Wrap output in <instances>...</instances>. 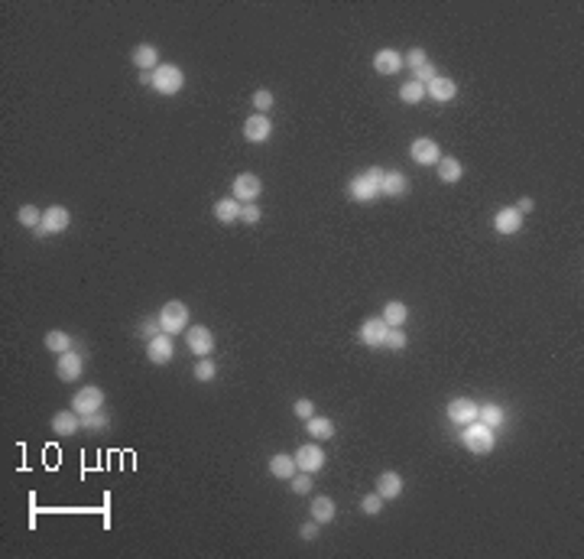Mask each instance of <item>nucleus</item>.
<instances>
[{
  "mask_svg": "<svg viewBox=\"0 0 584 559\" xmlns=\"http://www.w3.org/2000/svg\"><path fill=\"white\" fill-rule=\"evenodd\" d=\"M383 172H387V170H380V166H370V170L358 172V176H354V179L348 182L351 199L360 202V205H370V202H377V199H380V182H383Z\"/></svg>",
  "mask_w": 584,
  "mask_h": 559,
  "instance_id": "obj_1",
  "label": "nucleus"
},
{
  "mask_svg": "<svg viewBox=\"0 0 584 559\" xmlns=\"http://www.w3.org/2000/svg\"><path fill=\"white\" fill-rule=\"evenodd\" d=\"M461 446L474 455L493 452V446H497V429H490V426H484L481 419H474V423L461 426Z\"/></svg>",
  "mask_w": 584,
  "mask_h": 559,
  "instance_id": "obj_2",
  "label": "nucleus"
},
{
  "mask_svg": "<svg viewBox=\"0 0 584 559\" xmlns=\"http://www.w3.org/2000/svg\"><path fill=\"white\" fill-rule=\"evenodd\" d=\"M153 88L160 91V95H179L182 88H185V72L179 66H172V62H162L156 72H153Z\"/></svg>",
  "mask_w": 584,
  "mask_h": 559,
  "instance_id": "obj_3",
  "label": "nucleus"
},
{
  "mask_svg": "<svg viewBox=\"0 0 584 559\" xmlns=\"http://www.w3.org/2000/svg\"><path fill=\"white\" fill-rule=\"evenodd\" d=\"M160 325L166 335H179V332H189V306L172 299V303L162 306L160 313Z\"/></svg>",
  "mask_w": 584,
  "mask_h": 559,
  "instance_id": "obj_4",
  "label": "nucleus"
},
{
  "mask_svg": "<svg viewBox=\"0 0 584 559\" xmlns=\"http://www.w3.org/2000/svg\"><path fill=\"white\" fill-rule=\"evenodd\" d=\"M72 225V211L66 209V205H49L46 211H43V225L33 231L36 237H46V234H62L66 228Z\"/></svg>",
  "mask_w": 584,
  "mask_h": 559,
  "instance_id": "obj_5",
  "label": "nucleus"
},
{
  "mask_svg": "<svg viewBox=\"0 0 584 559\" xmlns=\"http://www.w3.org/2000/svg\"><path fill=\"white\" fill-rule=\"evenodd\" d=\"M72 410H75L78 417H88V413H98V410H104V390L101 387H82V390H75V397H72Z\"/></svg>",
  "mask_w": 584,
  "mask_h": 559,
  "instance_id": "obj_6",
  "label": "nucleus"
},
{
  "mask_svg": "<svg viewBox=\"0 0 584 559\" xmlns=\"http://www.w3.org/2000/svg\"><path fill=\"white\" fill-rule=\"evenodd\" d=\"M409 156H413L419 166H435V163L442 160V147L432 140V137H415L409 143Z\"/></svg>",
  "mask_w": 584,
  "mask_h": 559,
  "instance_id": "obj_7",
  "label": "nucleus"
},
{
  "mask_svg": "<svg viewBox=\"0 0 584 559\" xmlns=\"http://www.w3.org/2000/svg\"><path fill=\"white\" fill-rule=\"evenodd\" d=\"M185 335H189V351L195 358H211V355H215V332H211V329L192 325Z\"/></svg>",
  "mask_w": 584,
  "mask_h": 559,
  "instance_id": "obj_8",
  "label": "nucleus"
},
{
  "mask_svg": "<svg viewBox=\"0 0 584 559\" xmlns=\"http://www.w3.org/2000/svg\"><path fill=\"white\" fill-rule=\"evenodd\" d=\"M295 465H299V472H321L325 468V452H321L318 442H305V446L295 449Z\"/></svg>",
  "mask_w": 584,
  "mask_h": 559,
  "instance_id": "obj_9",
  "label": "nucleus"
},
{
  "mask_svg": "<svg viewBox=\"0 0 584 559\" xmlns=\"http://www.w3.org/2000/svg\"><path fill=\"white\" fill-rule=\"evenodd\" d=\"M82 371H85V355H78V351H66V355H56V374L62 380H78L82 378Z\"/></svg>",
  "mask_w": 584,
  "mask_h": 559,
  "instance_id": "obj_10",
  "label": "nucleus"
},
{
  "mask_svg": "<svg viewBox=\"0 0 584 559\" xmlns=\"http://www.w3.org/2000/svg\"><path fill=\"white\" fill-rule=\"evenodd\" d=\"M358 335L370 348H383V345H387V335H390V325L383 322V319H364Z\"/></svg>",
  "mask_w": 584,
  "mask_h": 559,
  "instance_id": "obj_11",
  "label": "nucleus"
},
{
  "mask_svg": "<svg viewBox=\"0 0 584 559\" xmlns=\"http://www.w3.org/2000/svg\"><path fill=\"white\" fill-rule=\"evenodd\" d=\"M454 95H458V82L448 78V75H438V78H432V82L425 85V98H432V101H438V105L454 101Z\"/></svg>",
  "mask_w": 584,
  "mask_h": 559,
  "instance_id": "obj_12",
  "label": "nucleus"
},
{
  "mask_svg": "<svg viewBox=\"0 0 584 559\" xmlns=\"http://www.w3.org/2000/svg\"><path fill=\"white\" fill-rule=\"evenodd\" d=\"M172 355H176V345H172V335H156V338L146 341V358L153 361V364H169Z\"/></svg>",
  "mask_w": 584,
  "mask_h": 559,
  "instance_id": "obj_13",
  "label": "nucleus"
},
{
  "mask_svg": "<svg viewBox=\"0 0 584 559\" xmlns=\"http://www.w3.org/2000/svg\"><path fill=\"white\" fill-rule=\"evenodd\" d=\"M263 192V182L256 179L254 172H240L234 179V199L237 202H256Z\"/></svg>",
  "mask_w": 584,
  "mask_h": 559,
  "instance_id": "obj_14",
  "label": "nucleus"
},
{
  "mask_svg": "<svg viewBox=\"0 0 584 559\" xmlns=\"http://www.w3.org/2000/svg\"><path fill=\"white\" fill-rule=\"evenodd\" d=\"M477 403L474 400H468V397H454L452 403H448V419L452 423H458V426H468V423H474L477 419Z\"/></svg>",
  "mask_w": 584,
  "mask_h": 559,
  "instance_id": "obj_15",
  "label": "nucleus"
},
{
  "mask_svg": "<svg viewBox=\"0 0 584 559\" xmlns=\"http://www.w3.org/2000/svg\"><path fill=\"white\" fill-rule=\"evenodd\" d=\"M270 133H273V124L266 114H254V117H247L244 121V137L250 143H266L270 140Z\"/></svg>",
  "mask_w": 584,
  "mask_h": 559,
  "instance_id": "obj_16",
  "label": "nucleus"
},
{
  "mask_svg": "<svg viewBox=\"0 0 584 559\" xmlns=\"http://www.w3.org/2000/svg\"><path fill=\"white\" fill-rule=\"evenodd\" d=\"M406 192H409V179H406V172H399V170L383 172V182H380V195H390V199H403Z\"/></svg>",
  "mask_w": 584,
  "mask_h": 559,
  "instance_id": "obj_17",
  "label": "nucleus"
},
{
  "mask_svg": "<svg viewBox=\"0 0 584 559\" xmlns=\"http://www.w3.org/2000/svg\"><path fill=\"white\" fill-rule=\"evenodd\" d=\"M49 426H52L56 436H75L78 429H82V417H78L75 410H62V413H56V417L49 419Z\"/></svg>",
  "mask_w": 584,
  "mask_h": 559,
  "instance_id": "obj_18",
  "label": "nucleus"
},
{
  "mask_svg": "<svg viewBox=\"0 0 584 559\" xmlns=\"http://www.w3.org/2000/svg\"><path fill=\"white\" fill-rule=\"evenodd\" d=\"M403 66H406L403 52H396V49H380L377 56H374V68H377L380 75H396Z\"/></svg>",
  "mask_w": 584,
  "mask_h": 559,
  "instance_id": "obj_19",
  "label": "nucleus"
},
{
  "mask_svg": "<svg viewBox=\"0 0 584 559\" xmlns=\"http://www.w3.org/2000/svg\"><path fill=\"white\" fill-rule=\"evenodd\" d=\"M270 472H273V478H279V482H292V475L299 472V465H295V455H289V452H276L273 459H270Z\"/></svg>",
  "mask_w": 584,
  "mask_h": 559,
  "instance_id": "obj_20",
  "label": "nucleus"
},
{
  "mask_svg": "<svg viewBox=\"0 0 584 559\" xmlns=\"http://www.w3.org/2000/svg\"><path fill=\"white\" fill-rule=\"evenodd\" d=\"M493 228H497V234H516L523 228V215L516 209H500L493 215Z\"/></svg>",
  "mask_w": 584,
  "mask_h": 559,
  "instance_id": "obj_21",
  "label": "nucleus"
},
{
  "mask_svg": "<svg viewBox=\"0 0 584 559\" xmlns=\"http://www.w3.org/2000/svg\"><path fill=\"white\" fill-rule=\"evenodd\" d=\"M133 66L140 68V72H156V68H160V52H156V46L143 43V46L133 49Z\"/></svg>",
  "mask_w": 584,
  "mask_h": 559,
  "instance_id": "obj_22",
  "label": "nucleus"
},
{
  "mask_svg": "<svg viewBox=\"0 0 584 559\" xmlns=\"http://www.w3.org/2000/svg\"><path fill=\"white\" fill-rule=\"evenodd\" d=\"M377 494L383 498V501H396L399 494H403V478L396 472H383L377 478Z\"/></svg>",
  "mask_w": 584,
  "mask_h": 559,
  "instance_id": "obj_23",
  "label": "nucleus"
},
{
  "mask_svg": "<svg viewBox=\"0 0 584 559\" xmlns=\"http://www.w3.org/2000/svg\"><path fill=\"white\" fill-rule=\"evenodd\" d=\"M435 166H438V179H442L445 186H454V182L461 179V172H464L461 160H454V156H442Z\"/></svg>",
  "mask_w": 584,
  "mask_h": 559,
  "instance_id": "obj_24",
  "label": "nucleus"
},
{
  "mask_svg": "<svg viewBox=\"0 0 584 559\" xmlns=\"http://www.w3.org/2000/svg\"><path fill=\"white\" fill-rule=\"evenodd\" d=\"M380 319H383L390 329H403V322L409 319V309H406V303H399V299H390V303L383 306V315H380Z\"/></svg>",
  "mask_w": 584,
  "mask_h": 559,
  "instance_id": "obj_25",
  "label": "nucleus"
},
{
  "mask_svg": "<svg viewBox=\"0 0 584 559\" xmlns=\"http://www.w3.org/2000/svg\"><path fill=\"white\" fill-rule=\"evenodd\" d=\"M335 514H338V507H335V501L325 498V494H318V498L312 501V521H318L321 527L335 521Z\"/></svg>",
  "mask_w": 584,
  "mask_h": 559,
  "instance_id": "obj_26",
  "label": "nucleus"
},
{
  "mask_svg": "<svg viewBox=\"0 0 584 559\" xmlns=\"http://www.w3.org/2000/svg\"><path fill=\"white\" fill-rule=\"evenodd\" d=\"M240 205H244V202H237L234 195H231V199H217L215 202V218L224 221V225H231V221L240 218Z\"/></svg>",
  "mask_w": 584,
  "mask_h": 559,
  "instance_id": "obj_27",
  "label": "nucleus"
},
{
  "mask_svg": "<svg viewBox=\"0 0 584 559\" xmlns=\"http://www.w3.org/2000/svg\"><path fill=\"white\" fill-rule=\"evenodd\" d=\"M305 429H309V436H315L318 442H325V439L335 436V423H331L328 417H312V419H305Z\"/></svg>",
  "mask_w": 584,
  "mask_h": 559,
  "instance_id": "obj_28",
  "label": "nucleus"
},
{
  "mask_svg": "<svg viewBox=\"0 0 584 559\" xmlns=\"http://www.w3.org/2000/svg\"><path fill=\"white\" fill-rule=\"evenodd\" d=\"M72 335L68 332H59V329H52V332H46V348L52 351V355H66V351H72Z\"/></svg>",
  "mask_w": 584,
  "mask_h": 559,
  "instance_id": "obj_29",
  "label": "nucleus"
},
{
  "mask_svg": "<svg viewBox=\"0 0 584 559\" xmlns=\"http://www.w3.org/2000/svg\"><path fill=\"white\" fill-rule=\"evenodd\" d=\"M477 419L490 429H500L503 426V419H507V413H503V407H497V403H487V407L477 410Z\"/></svg>",
  "mask_w": 584,
  "mask_h": 559,
  "instance_id": "obj_30",
  "label": "nucleus"
},
{
  "mask_svg": "<svg viewBox=\"0 0 584 559\" xmlns=\"http://www.w3.org/2000/svg\"><path fill=\"white\" fill-rule=\"evenodd\" d=\"M399 98H403L406 105H419V101L425 98V85L413 78V82H406V85L399 88Z\"/></svg>",
  "mask_w": 584,
  "mask_h": 559,
  "instance_id": "obj_31",
  "label": "nucleus"
},
{
  "mask_svg": "<svg viewBox=\"0 0 584 559\" xmlns=\"http://www.w3.org/2000/svg\"><path fill=\"white\" fill-rule=\"evenodd\" d=\"M17 218H20V225H26L29 231H36V228L43 225V211H39L36 205H23V209L17 211Z\"/></svg>",
  "mask_w": 584,
  "mask_h": 559,
  "instance_id": "obj_32",
  "label": "nucleus"
},
{
  "mask_svg": "<svg viewBox=\"0 0 584 559\" xmlns=\"http://www.w3.org/2000/svg\"><path fill=\"white\" fill-rule=\"evenodd\" d=\"M217 378V364L211 358H198L195 364V380H215Z\"/></svg>",
  "mask_w": 584,
  "mask_h": 559,
  "instance_id": "obj_33",
  "label": "nucleus"
},
{
  "mask_svg": "<svg viewBox=\"0 0 584 559\" xmlns=\"http://www.w3.org/2000/svg\"><path fill=\"white\" fill-rule=\"evenodd\" d=\"M82 426H85V429H107V426H111V419H107V413H101V410H98V413H88V417H82Z\"/></svg>",
  "mask_w": 584,
  "mask_h": 559,
  "instance_id": "obj_34",
  "label": "nucleus"
},
{
  "mask_svg": "<svg viewBox=\"0 0 584 559\" xmlns=\"http://www.w3.org/2000/svg\"><path fill=\"white\" fill-rule=\"evenodd\" d=\"M403 62H406V66H409V68H413V72H415V68H422L425 62H429V56H425V49L413 46V49H409V52H406V56H403Z\"/></svg>",
  "mask_w": 584,
  "mask_h": 559,
  "instance_id": "obj_35",
  "label": "nucleus"
},
{
  "mask_svg": "<svg viewBox=\"0 0 584 559\" xmlns=\"http://www.w3.org/2000/svg\"><path fill=\"white\" fill-rule=\"evenodd\" d=\"M360 511H364V514H370V517H377V514L383 511V498H380L377 491H374V494H367V498L360 501Z\"/></svg>",
  "mask_w": 584,
  "mask_h": 559,
  "instance_id": "obj_36",
  "label": "nucleus"
},
{
  "mask_svg": "<svg viewBox=\"0 0 584 559\" xmlns=\"http://www.w3.org/2000/svg\"><path fill=\"white\" fill-rule=\"evenodd\" d=\"M254 107H256V114H266V111H270V107H273V91H266V88L254 91Z\"/></svg>",
  "mask_w": 584,
  "mask_h": 559,
  "instance_id": "obj_37",
  "label": "nucleus"
},
{
  "mask_svg": "<svg viewBox=\"0 0 584 559\" xmlns=\"http://www.w3.org/2000/svg\"><path fill=\"white\" fill-rule=\"evenodd\" d=\"M292 413H295L299 419H312V417H315V403H312L309 397H302V400L292 403Z\"/></svg>",
  "mask_w": 584,
  "mask_h": 559,
  "instance_id": "obj_38",
  "label": "nucleus"
},
{
  "mask_svg": "<svg viewBox=\"0 0 584 559\" xmlns=\"http://www.w3.org/2000/svg\"><path fill=\"white\" fill-rule=\"evenodd\" d=\"M137 335H140V338H146V341H150V338H156V335H162L160 315H156V319H146V322L140 325V332H137Z\"/></svg>",
  "mask_w": 584,
  "mask_h": 559,
  "instance_id": "obj_39",
  "label": "nucleus"
},
{
  "mask_svg": "<svg viewBox=\"0 0 584 559\" xmlns=\"http://www.w3.org/2000/svg\"><path fill=\"white\" fill-rule=\"evenodd\" d=\"M240 221L256 225V221H260V205H256V202H244V205H240Z\"/></svg>",
  "mask_w": 584,
  "mask_h": 559,
  "instance_id": "obj_40",
  "label": "nucleus"
},
{
  "mask_svg": "<svg viewBox=\"0 0 584 559\" xmlns=\"http://www.w3.org/2000/svg\"><path fill=\"white\" fill-rule=\"evenodd\" d=\"M292 491H295V494H309L312 491V475L309 472L292 475Z\"/></svg>",
  "mask_w": 584,
  "mask_h": 559,
  "instance_id": "obj_41",
  "label": "nucleus"
},
{
  "mask_svg": "<svg viewBox=\"0 0 584 559\" xmlns=\"http://www.w3.org/2000/svg\"><path fill=\"white\" fill-rule=\"evenodd\" d=\"M406 345H409V338H406V332H399V329H390V335H387V345H383V348L403 351Z\"/></svg>",
  "mask_w": 584,
  "mask_h": 559,
  "instance_id": "obj_42",
  "label": "nucleus"
},
{
  "mask_svg": "<svg viewBox=\"0 0 584 559\" xmlns=\"http://www.w3.org/2000/svg\"><path fill=\"white\" fill-rule=\"evenodd\" d=\"M432 78H438V68H435L432 62H425L422 68H415V82H422V85H429Z\"/></svg>",
  "mask_w": 584,
  "mask_h": 559,
  "instance_id": "obj_43",
  "label": "nucleus"
},
{
  "mask_svg": "<svg viewBox=\"0 0 584 559\" xmlns=\"http://www.w3.org/2000/svg\"><path fill=\"white\" fill-rule=\"evenodd\" d=\"M318 527H321L318 521H309V523H302L299 537H302V540H315V537H318Z\"/></svg>",
  "mask_w": 584,
  "mask_h": 559,
  "instance_id": "obj_44",
  "label": "nucleus"
},
{
  "mask_svg": "<svg viewBox=\"0 0 584 559\" xmlns=\"http://www.w3.org/2000/svg\"><path fill=\"white\" fill-rule=\"evenodd\" d=\"M532 205H536V202H532V199L526 195V199H519V202H516V211H519V215H529V211H532Z\"/></svg>",
  "mask_w": 584,
  "mask_h": 559,
  "instance_id": "obj_45",
  "label": "nucleus"
},
{
  "mask_svg": "<svg viewBox=\"0 0 584 559\" xmlns=\"http://www.w3.org/2000/svg\"><path fill=\"white\" fill-rule=\"evenodd\" d=\"M140 82L143 85H153V72H140Z\"/></svg>",
  "mask_w": 584,
  "mask_h": 559,
  "instance_id": "obj_46",
  "label": "nucleus"
}]
</instances>
